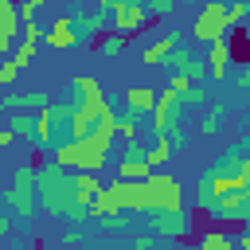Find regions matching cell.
I'll return each mask as SVG.
<instances>
[{
  "label": "cell",
  "instance_id": "31",
  "mask_svg": "<svg viewBox=\"0 0 250 250\" xmlns=\"http://www.w3.org/2000/svg\"><path fill=\"white\" fill-rule=\"evenodd\" d=\"M250 12H246V4L242 0H227V23H230V31L234 27H242V20H246Z\"/></svg>",
  "mask_w": 250,
  "mask_h": 250
},
{
  "label": "cell",
  "instance_id": "47",
  "mask_svg": "<svg viewBox=\"0 0 250 250\" xmlns=\"http://www.w3.org/2000/svg\"><path fill=\"white\" fill-rule=\"evenodd\" d=\"M230 250H238V246H230Z\"/></svg>",
  "mask_w": 250,
  "mask_h": 250
},
{
  "label": "cell",
  "instance_id": "12",
  "mask_svg": "<svg viewBox=\"0 0 250 250\" xmlns=\"http://www.w3.org/2000/svg\"><path fill=\"white\" fill-rule=\"evenodd\" d=\"M43 43L51 47V51H70V47H78L82 39H78V31H74V16L66 12V16H55L51 23H47V31H43Z\"/></svg>",
  "mask_w": 250,
  "mask_h": 250
},
{
  "label": "cell",
  "instance_id": "19",
  "mask_svg": "<svg viewBox=\"0 0 250 250\" xmlns=\"http://www.w3.org/2000/svg\"><path fill=\"white\" fill-rule=\"evenodd\" d=\"M105 184L98 180V172H74V199L78 203H90V199H98V191H102Z\"/></svg>",
  "mask_w": 250,
  "mask_h": 250
},
{
  "label": "cell",
  "instance_id": "45",
  "mask_svg": "<svg viewBox=\"0 0 250 250\" xmlns=\"http://www.w3.org/2000/svg\"><path fill=\"white\" fill-rule=\"evenodd\" d=\"M113 4L117 0H94V8H105V12H113Z\"/></svg>",
  "mask_w": 250,
  "mask_h": 250
},
{
  "label": "cell",
  "instance_id": "18",
  "mask_svg": "<svg viewBox=\"0 0 250 250\" xmlns=\"http://www.w3.org/2000/svg\"><path fill=\"white\" fill-rule=\"evenodd\" d=\"M125 109L148 117V113L156 109V90H152V86H129V90H125Z\"/></svg>",
  "mask_w": 250,
  "mask_h": 250
},
{
  "label": "cell",
  "instance_id": "44",
  "mask_svg": "<svg viewBox=\"0 0 250 250\" xmlns=\"http://www.w3.org/2000/svg\"><path fill=\"white\" fill-rule=\"evenodd\" d=\"M234 246H238V250H250V230H242V234L234 238Z\"/></svg>",
  "mask_w": 250,
  "mask_h": 250
},
{
  "label": "cell",
  "instance_id": "26",
  "mask_svg": "<svg viewBox=\"0 0 250 250\" xmlns=\"http://www.w3.org/2000/svg\"><path fill=\"white\" fill-rule=\"evenodd\" d=\"M172 145H168V137H152V145H148V164H152V172L156 168H168V160H172Z\"/></svg>",
  "mask_w": 250,
  "mask_h": 250
},
{
  "label": "cell",
  "instance_id": "29",
  "mask_svg": "<svg viewBox=\"0 0 250 250\" xmlns=\"http://www.w3.org/2000/svg\"><path fill=\"white\" fill-rule=\"evenodd\" d=\"M180 105H184V109H199V105H207V90H203V82H191L188 90H180Z\"/></svg>",
  "mask_w": 250,
  "mask_h": 250
},
{
  "label": "cell",
  "instance_id": "35",
  "mask_svg": "<svg viewBox=\"0 0 250 250\" xmlns=\"http://www.w3.org/2000/svg\"><path fill=\"white\" fill-rule=\"evenodd\" d=\"M86 242V230L78 227V223H70L66 230H62V246H82Z\"/></svg>",
  "mask_w": 250,
  "mask_h": 250
},
{
  "label": "cell",
  "instance_id": "39",
  "mask_svg": "<svg viewBox=\"0 0 250 250\" xmlns=\"http://www.w3.org/2000/svg\"><path fill=\"white\" fill-rule=\"evenodd\" d=\"M234 86H238V90H242V94H246V90H250V62H246V66H242V70H238V74H234Z\"/></svg>",
  "mask_w": 250,
  "mask_h": 250
},
{
  "label": "cell",
  "instance_id": "23",
  "mask_svg": "<svg viewBox=\"0 0 250 250\" xmlns=\"http://www.w3.org/2000/svg\"><path fill=\"white\" fill-rule=\"evenodd\" d=\"M230 246H234V238H230L223 227H211V230H203V234L195 238L191 250H230Z\"/></svg>",
  "mask_w": 250,
  "mask_h": 250
},
{
  "label": "cell",
  "instance_id": "33",
  "mask_svg": "<svg viewBox=\"0 0 250 250\" xmlns=\"http://www.w3.org/2000/svg\"><path fill=\"white\" fill-rule=\"evenodd\" d=\"M156 242H160V238L145 227V230H137V234L129 238V250H156Z\"/></svg>",
  "mask_w": 250,
  "mask_h": 250
},
{
  "label": "cell",
  "instance_id": "16",
  "mask_svg": "<svg viewBox=\"0 0 250 250\" xmlns=\"http://www.w3.org/2000/svg\"><path fill=\"white\" fill-rule=\"evenodd\" d=\"M180 43H184L180 31H164L156 43H145V47H141V62H145V66H160V62L172 55V47H180Z\"/></svg>",
  "mask_w": 250,
  "mask_h": 250
},
{
  "label": "cell",
  "instance_id": "25",
  "mask_svg": "<svg viewBox=\"0 0 250 250\" xmlns=\"http://www.w3.org/2000/svg\"><path fill=\"white\" fill-rule=\"evenodd\" d=\"M125 43H129V39H125L121 31H105L94 47H98V55H102V59H117V55L125 51Z\"/></svg>",
  "mask_w": 250,
  "mask_h": 250
},
{
  "label": "cell",
  "instance_id": "42",
  "mask_svg": "<svg viewBox=\"0 0 250 250\" xmlns=\"http://www.w3.org/2000/svg\"><path fill=\"white\" fill-rule=\"evenodd\" d=\"M12 141H16V133H12V129H8V125H0V148H8V145H12Z\"/></svg>",
  "mask_w": 250,
  "mask_h": 250
},
{
  "label": "cell",
  "instance_id": "43",
  "mask_svg": "<svg viewBox=\"0 0 250 250\" xmlns=\"http://www.w3.org/2000/svg\"><path fill=\"white\" fill-rule=\"evenodd\" d=\"M242 180H246V188H242V191L250 195V156H242Z\"/></svg>",
  "mask_w": 250,
  "mask_h": 250
},
{
  "label": "cell",
  "instance_id": "28",
  "mask_svg": "<svg viewBox=\"0 0 250 250\" xmlns=\"http://www.w3.org/2000/svg\"><path fill=\"white\" fill-rule=\"evenodd\" d=\"M137 129H141V113L121 109V113H117V137H121V141H137Z\"/></svg>",
  "mask_w": 250,
  "mask_h": 250
},
{
  "label": "cell",
  "instance_id": "4",
  "mask_svg": "<svg viewBox=\"0 0 250 250\" xmlns=\"http://www.w3.org/2000/svg\"><path fill=\"white\" fill-rule=\"evenodd\" d=\"M145 188H148L152 211H180V207H184V184H180L168 168H156V172L145 180Z\"/></svg>",
  "mask_w": 250,
  "mask_h": 250
},
{
  "label": "cell",
  "instance_id": "14",
  "mask_svg": "<svg viewBox=\"0 0 250 250\" xmlns=\"http://www.w3.org/2000/svg\"><path fill=\"white\" fill-rule=\"evenodd\" d=\"M230 62H234V55H230V39L223 35V39H215V43L207 47V78L227 82V78H230Z\"/></svg>",
  "mask_w": 250,
  "mask_h": 250
},
{
  "label": "cell",
  "instance_id": "22",
  "mask_svg": "<svg viewBox=\"0 0 250 250\" xmlns=\"http://www.w3.org/2000/svg\"><path fill=\"white\" fill-rule=\"evenodd\" d=\"M227 121V102H207V113L199 117V133L203 137H215Z\"/></svg>",
  "mask_w": 250,
  "mask_h": 250
},
{
  "label": "cell",
  "instance_id": "7",
  "mask_svg": "<svg viewBox=\"0 0 250 250\" xmlns=\"http://www.w3.org/2000/svg\"><path fill=\"white\" fill-rule=\"evenodd\" d=\"M160 66H168V74H172V70H176V74H188V82H203V78H207V55H195L188 43L172 47V55H168Z\"/></svg>",
  "mask_w": 250,
  "mask_h": 250
},
{
  "label": "cell",
  "instance_id": "11",
  "mask_svg": "<svg viewBox=\"0 0 250 250\" xmlns=\"http://www.w3.org/2000/svg\"><path fill=\"white\" fill-rule=\"evenodd\" d=\"M113 191H117V199H121V207L125 211H137V215H148L152 211V199H148V188H145V180H113Z\"/></svg>",
  "mask_w": 250,
  "mask_h": 250
},
{
  "label": "cell",
  "instance_id": "30",
  "mask_svg": "<svg viewBox=\"0 0 250 250\" xmlns=\"http://www.w3.org/2000/svg\"><path fill=\"white\" fill-rule=\"evenodd\" d=\"M156 137H168V145H172V148H184V145H188V129H184V113H180L176 121H168V129H164V133H156Z\"/></svg>",
  "mask_w": 250,
  "mask_h": 250
},
{
  "label": "cell",
  "instance_id": "9",
  "mask_svg": "<svg viewBox=\"0 0 250 250\" xmlns=\"http://www.w3.org/2000/svg\"><path fill=\"white\" fill-rule=\"evenodd\" d=\"M148 20H152V12H148L145 4H113V12H109V27L121 31L125 39L137 35V31H145Z\"/></svg>",
  "mask_w": 250,
  "mask_h": 250
},
{
  "label": "cell",
  "instance_id": "41",
  "mask_svg": "<svg viewBox=\"0 0 250 250\" xmlns=\"http://www.w3.org/2000/svg\"><path fill=\"white\" fill-rule=\"evenodd\" d=\"M12 43H16V39L0 31V62H4V59H12Z\"/></svg>",
  "mask_w": 250,
  "mask_h": 250
},
{
  "label": "cell",
  "instance_id": "40",
  "mask_svg": "<svg viewBox=\"0 0 250 250\" xmlns=\"http://www.w3.org/2000/svg\"><path fill=\"white\" fill-rule=\"evenodd\" d=\"M168 86H172V90L180 94V90H188L191 82H188V74H176V70H172V78H168Z\"/></svg>",
  "mask_w": 250,
  "mask_h": 250
},
{
  "label": "cell",
  "instance_id": "17",
  "mask_svg": "<svg viewBox=\"0 0 250 250\" xmlns=\"http://www.w3.org/2000/svg\"><path fill=\"white\" fill-rule=\"evenodd\" d=\"M55 145H59V125H55L51 105H43L35 113V148H55Z\"/></svg>",
  "mask_w": 250,
  "mask_h": 250
},
{
  "label": "cell",
  "instance_id": "36",
  "mask_svg": "<svg viewBox=\"0 0 250 250\" xmlns=\"http://www.w3.org/2000/svg\"><path fill=\"white\" fill-rule=\"evenodd\" d=\"M43 31H47V27H43L39 20H23V31H20V35H23V39H35V43H43Z\"/></svg>",
  "mask_w": 250,
  "mask_h": 250
},
{
  "label": "cell",
  "instance_id": "1",
  "mask_svg": "<svg viewBox=\"0 0 250 250\" xmlns=\"http://www.w3.org/2000/svg\"><path fill=\"white\" fill-rule=\"evenodd\" d=\"M113 141H117V125H94L90 137H78V141H59L51 160L70 168V172H102L109 164V152H113Z\"/></svg>",
  "mask_w": 250,
  "mask_h": 250
},
{
  "label": "cell",
  "instance_id": "46",
  "mask_svg": "<svg viewBox=\"0 0 250 250\" xmlns=\"http://www.w3.org/2000/svg\"><path fill=\"white\" fill-rule=\"evenodd\" d=\"M242 4H246V12H250V0H242Z\"/></svg>",
  "mask_w": 250,
  "mask_h": 250
},
{
  "label": "cell",
  "instance_id": "32",
  "mask_svg": "<svg viewBox=\"0 0 250 250\" xmlns=\"http://www.w3.org/2000/svg\"><path fill=\"white\" fill-rule=\"evenodd\" d=\"M102 230H129V223L133 219H125V211H117V215H102V219H94Z\"/></svg>",
  "mask_w": 250,
  "mask_h": 250
},
{
  "label": "cell",
  "instance_id": "34",
  "mask_svg": "<svg viewBox=\"0 0 250 250\" xmlns=\"http://www.w3.org/2000/svg\"><path fill=\"white\" fill-rule=\"evenodd\" d=\"M145 8L152 12V20H168L176 12V0H145Z\"/></svg>",
  "mask_w": 250,
  "mask_h": 250
},
{
  "label": "cell",
  "instance_id": "5",
  "mask_svg": "<svg viewBox=\"0 0 250 250\" xmlns=\"http://www.w3.org/2000/svg\"><path fill=\"white\" fill-rule=\"evenodd\" d=\"M148 230L156 238H172V242H188L195 234V219L180 207V211H148Z\"/></svg>",
  "mask_w": 250,
  "mask_h": 250
},
{
  "label": "cell",
  "instance_id": "10",
  "mask_svg": "<svg viewBox=\"0 0 250 250\" xmlns=\"http://www.w3.org/2000/svg\"><path fill=\"white\" fill-rule=\"evenodd\" d=\"M70 16H74V31H78V39H82V43H98L105 31H113V27H109V12H105V8L70 12Z\"/></svg>",
  "mask_w": 250,
  "mask_h": 250
},
{
  "label": "cell",
  "instance_id": "38",
  "mask_svg": "<svg viewBox=\"0 0 250 250\" xmlns=\"http://www.w3.org/2000/svg\"><path fill=\"white\" fill-rule=\"evenodd\" d=\"M12 219H16V215H12V211H8V203L0 199V238H4V234H12Z\"/></svg>",
  "mask_w": 250,
  "mask_h": 250
},
{
  "label": "cell",
  "instance_id": "3",
  "mask_svg": "<svg viewBox=\"0 0 250 250\" xmlns=\"http://www.w3.org/2000/svg\"><path fill=\"white\" fill-rule=\"evenodd\" d=\"M223 35H230V23H227V0H203V8H199L195 20H191V39L211 47V43L223 39Z\"/></svg>",
  "mask_w": 250,
  "mask_h": 250
},
{
  "label": "cell",
  "instance_id": "8",
  "mask_svg": "<svg viewBox=\"0 0 250 250\" xmlns=\"http://www.w3.org/2000/svg\"><path fill=\"white\" fill-rule=\"evenodd\" d=\"M70 102L82 105V109H90V113L98 117L102 105H105V86H102L94 74H74V78H70Z\"/></svg>",
  "mask_w": 250,
  "mask_h": 250
},
{
  "label": "cell",
  "instance_id": "6",
  "mask_svg": "<svg viewBox=\"0 0 250 250\" xmlns=\"http://www.w3.org/2000/svg\"><path fill=\"white\" fill-rule=\"evenodd\" d=\"M117 176H121V180H148V176H152L148 145L125 141V145H121V156H117Z\"/></svg>",
  "mask_w": 250,
  "mask_h": 250
},
{
  "label": "cell",
  "instance_id": "13",
  "mask_svg": "<svg viewBox=\"0 0 250 250\" xmlns=\"http://www.w3.org/2000/svg\"><path fill=\"white\" fill-rule=\"evenodd\" d=\"M0 199L8 203V211H12L16 219H35V211H39V195H35V188H23V184L4 188Z\"/></svg>",
  "mask_w": 250,
  "mask_h": 250
},
{
  "label": "cell",
  "instance_id": "20",
  "mask_svg": "<svg viewBox=\"0 0 250 250\" xmlns=\"http://www.w3.org/2000/svg\"><path fill=\"white\" fill-rule=\"evenodd\" d=\"M0 31L12 35V39H20L23 16H20V4H16V0H0Z\"/></svg>",
  "mask_w": 250,
  "mask_h": 250
},
{
  "label": "cell",
  "instance_id": "15",
  "mask_svg": "<svg viewBox=\"0 0 250 250\" xmlns=\"http://www.w3.org/2000/svg\"><path fill=\"white\" fill-rule=\"evenodd\" d=\"M43 105H51V94L43 90H20V94H0V109H27V113H39Z\"/></svg>",
  "mask_w": 250,
  "mask_h": 250
},
{
  "label": "cell",
  "instance_id": "27",
  "mask_svg": "<svg viewBox=\"0 0 250 250\" xmlns=\"http://www.w3.org/2000/svg\"><path fill=\"white\" fill-rule=\"evenodd\" d=\"M227 39H230V55H234V62H242V66H246V62H250V31L234 27Z\"/></svg>",
  "mask_w": 250,
  "mask_h": 250
},
{
  "label": "cell",
  "instance_id": "37",
  "mask_svg": "<svg viewBox=\"0 0 250 250\" xmlns=\"http://www.w3.org/2000/svg\"><path fill=\"white\" fill-rule=\"evenodd\" d=\"M16 78H20V66H16L12 59H4V62H0V86H12Z\"/></svg>",
  "mask_w": 250,
  "mask_h": 250
},
{
  "label": "cell",
  "instance_id": "21",
  "mask_svg": "<svg viewBox=\"0 0 250 250\" xmlns=\"http://www.w3.org/2000/svg\"><path fill=\"white\" fill-rule=\"evenodd\" d=\"M4 125H8L16 137H23V141H31V145H35V113H27V109H12Z\"/></svg>",
  "mask_w": 250,
  "mask_h": 250
},
{
  "label": "cell",
  "instance_id": "24",
  "mask_svg": "<svg viewBox=\"0 0 250 250\" xmlns=\"http://www.w3.org/2000/svg\"><path fill=\"white\" fill-rule=\"evenodd\" d=\"M35 55H39V43H35V39H23V35H20V39L12 43V62H16L20 70H23V66H31V62H35Z\"/></svg>",
  "mask_w": 250,
  "mask_h": 250
},
{
  "label": "cell",
  "instance_id": "2",
  "mask_svg": "<svg viewBox=\"0 0 250 250\" xmlns=\"http://www.w3.org/2000/svg\"><path fill=\"white\" fill-rule=\"evenodd\" d=\"M35 195H39V207L55 219H66L78 199H74V172L62 168V164H39L35 168Z\"/></svg>",
  "mask_w": 250,
  "mask_h": 250
}]
</instances>
